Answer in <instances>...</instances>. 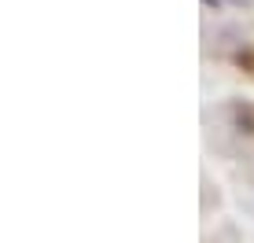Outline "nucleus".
<instances>
[{
	"label": "nucleus",
	"instance_id": "1",
	"mask_svg": "<svg viewBox=\"0 0 254 243\" xmlns=\"http://www.w3.org/2000/svg\"><path fill=\"white\" fill-rule=\"evenodd\" d=\"M236 4H243V0H236Z\"/></svg>",
	"mask_w": 254,
	"mask_h": 243
}]
</instances>
